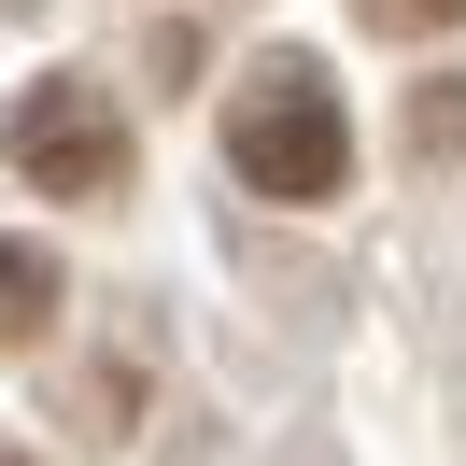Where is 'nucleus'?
<instances>
[{
	"mask_svg": "<svg viewBox=\"0 0 466 466\" xmlns=\"http://www.w3.org/2000/svg\"><path fill=\"white\" fill-rule=\"evenodd\" d=\"M227 170L255 184V198H283V212L339 198V170H353V127H339V86H325L311 57H255V71L227 86Z\"/></svg>",
	"mask_w": 466,
	"mask_h": 466,
	"instance_id": "obj_1",
	"label": "nucleus"
},
{
	"mask_svg": "<svg viewBox=\"0 0 466 466\" xmlns=\"http://www.w3.org/2000/svg\"><path fill=\"white\" fill-rule=\"evenodd\" d=\"M0 142H15V170H29L43 198H127V114H114L99 86H71V71L15 99Z\"/></svg>",
	"mask_w": 466,
	"mask_h": 466,
	"instance_id": "obj_2",
	"label": "nucleus"
},
{
	"mask_svg": "<svg viewBox=\"0 0 466 466\" xmlns=\"http://www.w3.org/2000/svg\"><path fill=\"white\" fill-rule=\"evenodd\" d=\"M57 325V255L43 240H0V353H29Z\"/></svg>",
	"mask_w": 466,
	"mask_h": 466,
	"instance_id": "obj_3",
	"label": "nucleus"
},
{
	"mask_svg": "<svg viewBox=\"0 0 466 466\" xmlns=\"http://www.w3.org/2000/svg\"><path fill=\"white\" fill-rule=\"evenodd\" d=\"M381 43H424V29H466V0H353Z\"/></svg>",
	"mask_w": 466,
	"mask_h": 466,
	"instance_id": "obj_4",
	"label": "nucleus"
},
{
	"mask_svg": "<svg viewBox=\"0 0 466 466\" xmlns=\"http://www.w3.org/2000/svg\"><path fill=\"white\" fill-rule=\"evenodd\" d=\"M410 142H424V156H466V86H424V114H410Z\"/></svg>",
	"mask_w": 466,
	"mask_h": 466,
	"instance_id": "obj_5",
	"label": "nucleus"
},
{
	"mask_svg": "<svg viewBox=\"0 0 466 466\" xmlns=\"http://www.w3.org/2000/svg\"><path fill=\"white\" fill-rule=\"evenodd\" d=\"M0 466H29V452H0Z\"/></svg>",
	"mask_w": 466,
	"mask_h": 466,
	"instance_id": "obj_6",
	"label": "nucleus"
}]
</instances>
